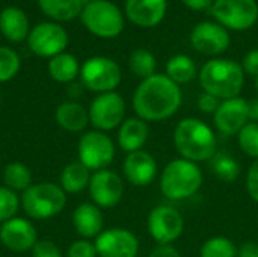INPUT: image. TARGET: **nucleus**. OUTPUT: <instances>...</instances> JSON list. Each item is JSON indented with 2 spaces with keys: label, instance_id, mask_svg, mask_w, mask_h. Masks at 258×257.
<instances>
[{
  "label": "nucleus",
  "instance_id": "nucleus-32",
  "mask_svg": "<svg viewBox=\"0 0 258 257\" xmlns=\"http://www.w3.org/2000/svg\"><path fill=\"white\" fill-rule=\"evenodd\" d=\"M21 67L20 56L11 47L0 45V83L9 82L14 79Z\"/></svg>",
  "mask_w": 258,
  "mask_h": 257
},
{
  "label": "nucleus",
  "instance_id": "nucleus-9",
  "mask_svg": "<svg viewBox=\"0 0 258 257\" xmlns=\"http://www.w3.org/2000/svg\"><path fill=\"white\" fill-rule=\"evenodd\" d=\"M209 11L221 26L233 30H246L258 20L255 0H215Z\"/></svg>",
  "mask_w": 258,
  "mask_h": 257
},
{
  "label": "nucleus",
  "instance_id": "nucleus-43",
  "mask_svg": "<svg viewBox=\"0 0 258 257\" xmlns=\"http://www.w3.org/2000/svg\"><path fill=\"white\" fill-rule=\"evenodd\" d=\"M248 117L251 123H258V98L248 101Z\"/></svg>",
  "mask_w": 258,
  "mask_h": 257
},
{
  "label": "nucleus",
  "instance_id": "nucleus-16",
  "mask_svg": "<svg viewBox=\"0 0 258 257\" xmlns=\"http://www.w3.org/2000/svg\"><path fill=\"white\" fill-rule=\"evenodd\" d=\"M192 47L203 55L215 56L224 53L230 45V35L221 24L203 21L198 23L190 33Z\"/></svg>",
  "mask_w": 258,
  "mask_h": 257
},
{
  "label": "nucleus",
  "instance_id": "nucleus-26",
  "mask_svg": "<svg viewBox=\"0 0 258 257\" xmlns=\"http://www.w3.org/2000/svg\"><path fill=\"white\" fill-rule=\"evenodd\" d=\"M41 11L56 23L71 21L83 11L82 0H38Z\"/></svg>",
  "mask_w": 258,
  "mask_h": 257
},
{
  "label": "nucleus",
  "instance_id": "nucleus-21",
  "mask_svg": "<svg viewBox=\"0 0 258 257\" xmlns=\"http://www.w3.org/2000/svg\"><path fill=\"white\" fill-rule=\"evenodd\" d=\"M150 136L148 123L139 117L127 118L118 130V145L125 153H135L144 148Z\"/></svg>",
  "mask_w": 258,
  "mask_h": 257
},
{
  "label": "nucleus",
  "instance_id": "nucleus-34",
  "mask_svg": "<svg viewBox=\"0 0 258 257\" xmlns=\"http://www.w3.org/2000/svg\"><path fill=\"white\" fill-rule=\"evenodd\" d=\"M239 145L242 151L249 156L258 159V123H248L237 135Z\"/></svg>",
  "mask_w": 258,
  "mask_h": 257
},
{
  "label": "nucleus",
  "instance_id": "nucleus-33",
  "mask_svg": "<svg viewBox=\"0 0 258 257\" xmlns=\"http://www.w3.org/2000/svg\"><path fill=\"white\" fill-rule=\"evenodd\" d=\"M21 208V197L6 186H0V224L17 217Z\"/></svg>",
  "mask_w": 258,
  "mask_h": 257
},
{
  "label": "nucleus",
  "instance_id": "nucleus-13",
  "mask_svg": "<svg viewBox=\"0 0 258 257\" xmlns=\"http://www.w3.org/2000/svg\"><path fill=\"white\" fill-rule=\"evenodd\" d=\"M98 257H136L139 253V241L136 235L122 227L103 230L95 238Z\"/></svg>",
  "mask_w": 258,
  "mask_h": 257
},
{
  "label": "nucleus",
  "instance_id": "nucleus-29",
  "mask_svg": "<svg viewBox=\"0 0 258 257\" xmlns=\"http://www.w3.org/2000/svg\"><path fill=\"white\" fill-rule=\"evenodd\" d=\"M197 65L186 55L172 56L166 64V76L177 85L189 83L197 77Z\"/></svg>",
  "mask_w": 258,
  "mask_h": 257
},
{
  "label": "nucleus",
  "instance_id": "nucleus-17",
  "mask_svg": "<svg viewBox=\"0 0 258 257\" xmlns=\"http://www.w3.org/2000/svg\"><path fill=\"white\" fill-rule=\"evenodd\" d=\"M248 123V101L242 97L224 100L219 109L215 112V126L227 136L239 135V132Z\"/></svg>",
  "mask_w": 258,
  "mask_h": 257
},
{
  "label": "nucleus",
  "instance_id": "nucleus-27",
  "mask_svg": "<svg viewBox=\"0 0 258 257\" xmlns=\"http://www.w3.org/2000/svg\"><path fill=\"white\" fill-rule=\"evenodd\" d=\"M3 183L14 192H24L33 185L32 171L23 162H9L3 170Z\"/></svg>",
  "mask_w": 258,
  "mask_h": 257
},
{
  "label": "nucleus",
  "instance_id": "nucleus-22",
  "mask_svg": "<svg viewBox=\"0 0 258 257\" xmlns=\"http://www.w3.org/2000/svg\"><path fill=\"white\" fill-rule=\"evenodd\" d=\"M54 120L60 129L71 133H79L89 124V112L83 105L74 100H67L56 108Z\"/></svg>",
  "mask_w": 258,
  "mask_h": 257
},
{
  "label": "nucleus",
  "instance_id": "nucleus-37",
  "mask_svg": "<svg viewBox=\"0 0 258 257\" xmlns=\"http://www.w3.org/2000/svg\"><path fill=\"white\" fill-rule=\"evenodd\" d=\"M221 103H222V100H219L218 97H215V95H212L209 92H203L198 97V101H197V105H198V108H200L201 112H204V114H213V115L219 109Z\"/></svg>",
  "mask_w": 258,
  "mask_h": 257
},
{
  "label": "nucleus",
  "instance_id": "nucleus-30",
  "mask_svg": "<svg viewBox=\"0 0 258 257\" xmlns=\"http://www.w3.org/2000/svg\"><path fill=\"white\" fill-rule=\"evenodd\" d=\"M128 65H130V70L133 71V74L144 80V79H148L156 74L154 71H156L157 62L151 52H148L145 48H138V50L132 52Z\"/></svg>",
  "mask_w": 258,
  "mask_h": 257
},
{
  "label": "nucleus",
  "instance_id": "nucleus-28",
  "mask_svg": "<svg viewBox=\"0 0 258 257\" xmlns=\"http://www.w3.org/2000/svg\"><path fill=\"white\" fill-rule=\"evenodd\" d=\"M209 167L212 173L225 183H231L237 180V177L240 176L239 162L225 151H216L213 158L209 161Z\"/></svg>",
  "mask_w": 258,
  "mask_h": 257
},
{
  "label": "nucleus",
  "instance_id": "nucleus-8",
  "mask_svg": "<svg viewBox=\"0 0 258 257\" xmlns=\"http://www.w3.org/2000/svg\"><path fill=\"white\" fill-rule=\"evenodd\" d=\"M79 162L83 164L89 171L106 170L115 158V144L100 130H89L79 139L77 145Z\"/></svg>",
  "mask_w": 258,
  "mask_h": 257
},
{
  "label": "nucleus",
  "instance_id": "nucleus-11",
  "mask_svg": "<svg viewBox=\"0 0 258 257\" xmlns=\"http://www.w3.org/2000/svg\"><path fill=\"white\" fill-rule=\"evenodd\" d=\"M27 45L36 56L50 59L65 52L68 45V33L59 23L44 21L30 29Z\"/></svg>",
  "mask_w": 258,
  "mask_h": 257
},
{
  "label": "nucleus",
  "instance_id": "nucleus-1",
  "mask_svg": "<svg viewBox=\"0 0 258 257\" xmlns=\"http://www.w3.org/2000/svg\"><path fill=\"white\" fill-rule=\"evenodd\" d=\"M181 106V89L166 74L144 79L133 94V109L144 121L171 118Z\"/></svg>",
  "mask_w": 258,
  "mask_h": 257
},
{
  "label": "nucleus",
  "instance_id": "nucleus-31",
  "mask_svg": "<svg viewBox=\"0 0 258 257\" xmlns=\"http://www.w3.org/2000/svg\"><path fill=\"white\" fill-rule=\"evenodd\" d=\"M201 257H237V247L225 236H213L203 244Z\"/></svg>",
  "mask_w": 258,
  "mask_h": 257
},
{
  "label": "nucleus",
  "instance_id": "nucleus-45",
  "mask_svg": "<svg viewBox=\"0 0 258 257\" xmlns=\"http://www.w3.org/2000/svg\"><path fill=\"white\" fill-rule=\"evenodd\" d=\"M0 95H2V92H0Z\"/></svg>",
  "mask_w": 258,
  "mask_h": 257
},
{
  "label": "nucleus",
  "instance_id": "nucleus-35",
  "mask_svg": "<svg viewBox=\"0 0 258 257\" xmlns=\"http://www.w3.org/2000/svg\"><path fill=\"white\" fill-rule=\"evenodd\" d=\"M67 257H98V254L94 242L89 239H77L68 247Z\"/></svg>",
  "mask_w": 258,
  "mask_h": 257
},
{
  "label": "nucleus",
  "instance_id": "nucleus-23",
  "mask_svg": "<svg viewBox=\"0 0 258 257\" xmlns=\"http://www.w3.org/2000/svg\"><path fill=\"white\" fill-rule=\"evenodd\" d=\"M0 32L11 42L27 39L30 32L27 15L17 6H6L0 12Z\"/></svg>",
  "mask_w": 258,
  "mask_h": 257
},
{
  "label": "nucleus",
  "instance_id": "nucleus-14",
  "mask_svg": "<svg viewBox=\"0 0 258 257\" xmlns=\"http://www.w3.org/2000/svg\"><path fill=\"white\" fill-rule=\"evenodd\" d=\"M89 195L95 206L100 209L115 208L124 195L122 179L110 170H100L91 176L89 182Z\"/></svg>",
  "mask_w": 258,
  "mask_h": 257
},
{
  "label": "nucleus",
  "instance_id": "nucleus-4",
  "mask_svg": "<svg viewBox=\"0 0 258 257\" xmlns=\"http://www.w3.org/2000/svg\"><path fill=\"white\" fill-rule=\"evenodd\" d=\"M203 185L200 167L187 159H174L162 171L160 191L169 200H184L195 195Z\"/></svg>",
  "mask_w": 258,
  "mask_h": 257
},
{
  "label": "nucleus",
  "instance_id": "nucleus-39",
  "mask_svg": "<svg viewBox=\"0 0 258 257\" xmlns=\"http://www.w3.org/2000/svg\"><path fill=\"white\" fill-rule=\"evenodd\" d=\"M240 65L245 73H248L249 76L258 77V48L246 53Z\"/></svg>",
  "mask_w": 258,
  "mask_h": 257
},
{
  "label": "nucleus",
  "instance_id": "nucleus-36",
  "mask_svg": "<svg viewBox=\"0 0 258 257\" xmlns=\"http://www.w3.org/2000/svg\"><path fill=\"white\" fill-rule=\"evenodd\" d=\"M32 257H63V254L53 241L38 239V242L32 248Z\"/></svg>",
  "mask_w": 258,
  "mask_h": 257
},
{
  "label": "nucleus",
  "instance_id": "nucleus-5",
  "mask_svg": "<svg viewBox=\"0 0 258 257\" xmlns=\"http://www.w3.org/2000/svg\"><path fill=\"white\" fill-rule=\"evenodd\" d=\"M67 206V194L51 182L33 183L21 195V208L27 218L42 221L59 215Z\"/></svg>",
  "mask_w": 258,
  "mask_h": 257
},
{
  "label": "nucleus",
  "instance_id": "nucleus-38",
  "mask_svg": "<svg viewBox=\"0 0 258 257\" xmlns=\"http://www.w3.org/2000/svg\"><path fill=\"white\" fill-rule=\"evenodd\" d=\"M246 191H248L249 197L255 203H258V159L254 161V164L248 170V176H246Z\"/></svg>",
  "mask_w": 258,
  "mask_h": 257
},
{
  "label": "nucleus",
  "instance_id": "nucleus-7",
  "mask_svg": "<svg viewBox=\"0 0 258 257\" xmlns=\"http://www.w3.org/2000/svg\"><path fill=\"white\" fill-rule=\"evenodd\" d=\"M121 77L119 65L106 56H92L80 67L82 85L92 92L104 94L115 91L121 83Z\"/></svg>",
  "mask_w": 258,
  "mask_h": 257
},
{
  "label": "nucleus",
  "instance_id": "nucleus-18",
  "mask_svg": "<svg viewBox=\"0 0 258 257\" xmlns=\"http://www.w3.org/2000/svg\"><path fill=\"white\" fill-rule=\"evenodd\" d=\"M122 173L125 180L133 186H148L157 176V162L153 155L145 150H139L135 153H128L124 164Z\"/></svg>",
  "mask_w": 258,
  "mask_h": 257
},
{
  "label": "nucleus",
  "instance_id": "nucleus-12",
  "mask_svg": "<svg viewBox=\"0 0 258 257\" xmlns=\"http://www.w3.org/2000/svg\"><path fill=\"white\" fill-rule=\"evenodd\" d=\"M147 229L159 245H168L181 236L184 220L183 215L171 206H156L148 214Z\"/></svg>",
  "mask_w": 258,
  "mask_h": 257
},
{
  "label": "nucleus",
  "instance_id": "nucleus-20",
  "mask_svg": "<svg viewBox=\"0 0 258 257\" xmlns=\"http://www.w3.org/2000/svg\"><path fill=\"white\" fill-rule=\"evenodd\" d=\"M73 226L82 239L97 238L104 230V217L94 203H82L73 212Z\"/></svg>",
  "mask_w": 258,
  "mask_h": 257
},
{
  "label": "nucleus",
  "instance_id": "nucleus-15",
  "mask_svg": "<svg viewBox=\"0 0 258 257\" xmlns=\"http://www.w3.org/2000/svg\"><path fill=\"white\" fill-rule=\"evenodd\" d=\"M0 242L5 248L14 253L32 251L38 242V232L33 223L27 218L14 217L0 224Z\"/></svg>",
  "mask_w": 258,
  "mask_h": 257
},
{
  "label": "nucleus",
  "instance_id": "nucleus-6",
  "mask_svg": "<svg viewBox=\"0 0 258 257\" xmlns=\"http://www.w3.org/2000/svg\"><path fill=\"white\" fill-rule=\"evenodd\" d=\"M83 26L98 38H115L124 29V15L109 0H92L83 6L80 14Z\"/></svg>",
  "mask_w": 258,
  "mask_h": 257
},
{
  "label": "nucleus",
  "instance_id": "nucleus-3",
  "mask_svg": "<svg viewBox=\"0 0 258 257\" xmlns=\"http://www.w3.org/2000/svg\"><path fill=\"white\" fill-rule=\"evenodd\" d=\"M200 83L204 92H209L224 101L239 97L245 83V71L242 65L234 61L212 59L201 68Z\"/></svg>",
  "mask_w": 258,
  "mask_h": 257
},
{
  "label": "nucleus",
  "instance_id": "nucleus-40",
  "mask_svg": "<svg viewBox=\"0 0 258 257\" xmlns=\"http://www.w3.org/2000/svg\"><path fill=\"white\" fill-rule=\"evenodd\" d=\"M237 257H258V242L246 241L237 248Z\"/></svg>",
  "mask_w": 258,
  "mask_h": 257
},
{
  "label": "nucleus",
  "instance_id": "nucleus-10",
  "mask_svg": "<svg viewBox=\"0 0 258 257\" xmlns=\"http://www.w3.org/2000/svg\"><path fill=\"white\" fill-rule=\"evenodd\" d=\"M89 123L100 132H109L119 127L125 117V101L121 94L112 91L98 94L89 109Z\"/></svg>",
  "mask_w": 258,
  "mask_h": 257
},
{
  "label": "nucleus",
  "instance_id": "nucleus-25",
  "mask_svg": "<svg viewBox=\"0 0 258 257\" xmlns=\"http://www.w3.org/2000/svg\"><path fill=\"white\" fill-rule=\"evenodd\" d=\"M91 171L80 162H71L63 167L59 179V186L65 194H79L89 186Z\"/></svg>",
  "mask_w": 258,
  "mask_h": 257
},
{
  "label": "nucleus",
  "instance_id": "nucleus-19",
  "mask_svg": "<svg viewBox=\"0 0 258 257\" xmlns=\"http://www.w3.org/2000/svg\"><path fill=\"white\" fill-rule=\"evenodd\" d=\"M166 14V0H127V18L141 27L157 26Z\"/></svg>",
  "mask_w": 258,
  "mask_h": 257
},
{
  "label": "nucleus",
  "instance_id": "nucleus-24",
  "mask_svg": "<svg viewBox=\"0 0 258 257\" xmlns=\"http://www.w3.org/2000/svg\"><path fill=\"white\" fill-rule=\"evenodd\" d=\"M48 74L57 83H73L80 76V64L71 53H59L48 61Z\"/></svg>",
  "mask_w": 258,
  "mask_h": 257
},
{
  "label": "nucleus",
  "instance_id": "nucleus-2",
  "mask_svg": "<svg viewBox=\"0 0 258 257\" xmlns=\"http://www.w3.org/2000/svg\"><path fill=\"white\" fill-rule=\"evenodd\" d=\"M174 145L183 159L197 164L213 158L218 141L212 127L204 121L198 118H184L174 130Z\"/></svg>",
  "mask_w": 258,
  "mask_h": 257
},
{
  "label": "nucleus",
  "instance_id": "nucleus-41",
  "mask_svg": "<svg viewBox=\"0 0 258 257\" xmlns=\"http://www.w3.org/2000/svg\"><path fill=\"white\" fill-rule=\"evenodd\" d=\"M150 257H181V254L178 253V250L175 247L168 244V245H157L151 251Z\"/></svg>",
  "mask_w": 258,
  "mask_h": 257
},
{
  "label": "nucleus",
  "instance_id": "nucleus-44",
  "mask_svg": "<svg viewBox=\"0 0 258 257\" xmlns=\"http://www.w3.org/2000/svg\"><path fill=\"white\" fill-rule=\"evenodd\" d=\"M255 89H257L258 92V77H255Z\"/></svg>",
  "mask_w": 258,
  "mask_h": 257
},
{
  "label": "nucleus",
  "instance_id": "nucleus-42",
  "mask_svg": "<svg viewBox=\"0 0 258 257\" xmlns=\"http://www.w3.org/2000/svg\"><path fill=\"white\" fill-rule=\"evenodd\" d=\"M192 11H206L210 9L215 0H181Z\"/></svg>",
  "mask_w": 258,
  "mask_h": 257
}]
</instances>
